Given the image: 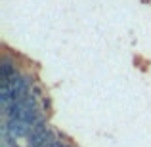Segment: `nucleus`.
I'll list each match as a JSON object with an SVG mask.
<instances>
[{
    "label": "nucleus",
    "mask_w": 151,
    "mask_h": 147,
    "mask_svg": "<svg viewBox=\"0 0 151 147\" xmlns=\"http://www.w3.org/2000/svg\"><path fill=\"white\" fill-rule=\"evenodd\" d=\"M2 134H8V136L15 138H29L31 134V126L23 120H4L2 122Z\"/></svg>",
    "instance_id": "nucleus-1"
},
{
    "label": "nucleus",
    "mask_w": 151,
    "mask_h": 147,
    "mask_svg": "<svg viewBox=\"0 0 151 147\" xmlns=\"http://www.w3.org/2000/svg\"><path fill=\"white\" fill-rule=\"evenodd\" d=\"M15 73H17V69H15L14 57L4 55L2 63H0V80H2V86H0V88H10V78L14 77Z\"/></svg>",
    "instance_id": "nucleus-2"
},
{
    "label": "nucleus",
    "mask_w": 151,
    "mask_h": 147,
    "mask_svg": "<svg viewBox=\"0 0 151 147\" xmlns=\"http://www.w3.org/2000/svg\"><path fill=\"white\" fill-rule=\"evenodd\" d=\"M44 117L40 111V107H33V109H25V113H23V122H27L29 126H33L35 122H38L40 118Z\"/></svg>",
    "instance_id": "nucleus-3"
},
{
    "label": "nucleus",
    "mask_w": 151,
    "mask_h": 147,
    "mask_svg": "<svg viewBox=\"0 0 151 147\" xmlns=\"http://www.w3.org/2000/svg\"><path fill=\"white\" fill-rule=\"evenodd\" d=\"M31 94H33V96L37 98L38 101H42V99H44V90H42V86H38V84H33V88H31Z\"/></svg>",
    "instance_id": "nucleus-4"
},
{
    "label": "nucleus",
    "mask_w": 151,
    "mask_h": 147,
    "mask_svg": "<svg viewBox=\"0 0 151 147\" xmlns=\"http://www.w3.org/2000/svg\"><path fill=\"white\" fill-rule=\"evenodd\" d=\"M42 109H44V111H48V109H50V99H48V98L42 99Z\"/></svg>",
    "instance_id": "nucleus-5"
}]
</instances>
